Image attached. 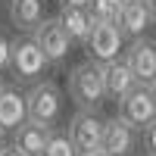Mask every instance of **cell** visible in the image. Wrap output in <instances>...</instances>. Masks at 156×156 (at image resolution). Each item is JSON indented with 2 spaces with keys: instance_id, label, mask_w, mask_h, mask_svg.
Instances as JSON below:
<instances>
[{
  "instance_id": "cell-1",
  "label": "cell",
  "mask_w": 156,
  "mask_h": 156,
  "mask_svg": "<svg viewBox=\"0 0 156 156\" xmlns=\"http://www.w3.org/2000/svg\"><path fill=\"white\" fill-rule=\"evenodd\" d=\"M69 97L78 109L97 112L106 103V84H103V66L94 59H84L69 72Z\"/></svg>"
},
{
  "instance_id": "cell-2",
  "label": "cell",
  "mask_w": 156,
  "mask_h": 156,
  "mask_svg": "<svg viewBox=\"0 0 156 156\" xmlns=\"http://www.w3.org/2000/svg\"><path fill=\"white\" fill-rule=\"evenodd\" d=\"M25 112H28V122L44 125V128H56L59 115H62V90L56 81H37L28 87L25 94Z\"/></svg>"
},
{
  "instance_id": "cell-3",
  "label": "cell",
  "mask_w": 156,
  "mask_h": 156,
  "mask_svg": "<svg viewBox=\"0 0 156 156\" xmlns=\"http://www.w3.org/2000/svg\"><path fill=\"white\" fill-rule=\"evenodd\" d=\"M47 56L41 53V47H37L31 37H19V41H12V72H16L19 81H28V84H37L44 81V72H47Z\"/></svg>"
},
{
  "instance_id": "cell-4",
  "label": "cell",
  "mask_w": 156,
  "mask_h": 156,
  "mask_svg": "<svg viewBox=\"0 0 156 156\" xmlns=\"http://www.w3.org/2000/svg\"><path fill=\"white\" fill-rule=\"evenodd\" d=\"M103 122H106V119H100L97 112H87V109H78V112L72 115V122H69L66 131H69V140H72V147L78 150V156L100 150Z\"/></svg>"
},
{
  "instance_id": "cell-5",
  "label": "cell",
  "mask_w": 156,
  "mask_h": 156,
  "mask_svg": "<svg viewBox=\"0 0 156 156\" xmlns=\"http://www.w3.org/2000/svg\"><path fill=\"white\" fill-rule=\"evenodd\" d=\"M84 47H87V59L106 66V62L122 59L125 37L119 31V25H94V28H90V37L84 41Z\"/></svg>"
},
{
  "instance_id": "cell-6",
  "label": "cell",
  "mask_w": 156,
  "mask_h": 156,
  "mask_svg": "<svg viewBox=\"0 0 156 156\" xmlns=\"http://www.w3.org/2000/svg\"><path fill=\"white\" fill-rule=\"evenodd\" d=\"M31 41L41 47V53L47 56L50 66H53V62H62V59L72 53V37L66 34V28H62L59 19H44L31 31Z\"/></svg>"
},
{
  "instance_id": "cell-7",
  "label": "cell",
  "mask_w": 156,
  "mask_h": 156,
  "mask_svg": "<svg viewBox=\"0 0 156 156\" xmlns=\"http://www.w3.org/2000/svg\"><path fill=\"white\" fill-rule=\"evenodd\" d=\"M125 66L131 69V75L137 78V84H153L156 81V41H150V37H137V41H131L125 47Z\"/></svg>"
},
{
  "instance_id": "cell-8",
  "label": "cell",
  "mask_w": 156,
  "mask_h": 156,
  "mask_svg": "<svg viewBox=\"0 0 156 156\" xmlns=\"http://www.w3.org/2000/svg\"><path fill=\"white\" fill-rule=\"evenodd\" d=\"M119 119H125L134 131H144V128L156 119V100H153L147 84H137L131 94L119 103Z\"/></svg>"
},
{
  "instance_id": "cell-9",
  "label": "cell",
  "mask_w": 156,
  "mask_h": 156,
  "mask_svg": "<svg viewBox=\"0 0 156 156\" xmlns=\"http://www.w3.org/2000/svg\"><path fill=\"white\" fill-rule=\"evenodd\" d=\"M137 147V131L125 119L112 115L103 122V140H100V153L106 156H131Z\"/></svg>"
},
{
  "instance_id": "cell-10",
  "label": "cell",
  "mask_w": 156,
  "mask_h": 156,
  "mask_svg": "<svg viewBox=\"0 0 156 156\" xmlns=\"http://www.w3.org/2000/svg\"><path fill=\"white\" fill-rule=\"evenodd\" d=\"M25 122H28L25 94H19V87L12 84H0V131H16Z\"/></svg>"
},
{
  "instance_id": "cell-11",
  "label": "cell",
  "mask_w": 156,
  "mask_h": 156,
  "mask_svg": "<svg viewBox=\"0 0 156 156\" xmlns=\"http://www.w3.org/2000/svg\"><path fill=\"white\" fill-rule=\"evenodd\" d=\"M103 84H106V100L122 103L137 87V78L125 66V59H115V62H106V66H103Z\"/></svg>"
},
{
  "instance_id": "cell-12",
  "label": "cell",
  "mask_w": 156,
  "mask_h": 156,
  "mask_svg": "<svg viewBox=\"0 0 156 156\" xmlns=\"http://www.w3.org/2000/svg\"><path fill=\"white\" fill-rule=\"evenodd\" d=\"M119 31L122 37H131V41H137V37H144L147 28L153 25L150 19V9L144 0H125V9H122V16H119Z\"/></svg>"
},
{
  "instance_id": "cell-13",
  "label": "cell",
  "mask_w": 156,
  "mask_h": 156,
  "mask_svg": "<svg viewBox=\"0 0 156 156\" xmlns=\"http://www.w3.org/2000/svg\"><path fill=\"white\" fill-rule=\"evenodd\" d=\"M47 137H50V128L25 122V125H19L16 131H12V147H16L22 156H44Z\"/></svg>"
},
{
  "instance_id": "cell-14",
  "label": "cell",
  "mask_w": 156,
  "mask_h": 156,
  "mask_svg": "<svg viewBox=\"0 0 156 156\" xmlns=\"http://www.w3.org/2000/svg\"><path fill=\"white\" fill-rule=\"evenodd\" d=\"M9 22L19 31H34L44 22V0H9Z\"/></svg>"
},
{
  "instance_id": "cell-15",
  "label": "cell",
  "mask_w": 156,
  "mask_h": 156,
  "mask_svg": "<svg viewBox=\"0 0 156 156\" xmlns=\"http://www.w3.org/2000/svg\"><path fill=\"white\" fill-rule=\"evenodd\" d=\"M56 19L62 22V28H66V34L72 37V41H81V44H84L87 37H90L94 22H90V16H87L84 6H62Z\"/></svg>"
},
{
  "instance_id": "cell-16",
  "label": "cell",
  "mask_w": 156,
  "mask_h": 156,
  "mask_svg": "<svg viewBox=\"0 0 156 156\" xmlns=\"http://www.w3.org/2000/svg\"><path fill=\"white\" fill-rule=\"evenodd\" d=\"M84 9L94 25H115L125 9V0H90Z\"/></svg>"
},
{
  "instance_id": "cell-17",
  "label": "cell",
  "mask_w": 156,
  "mask_h": 156,
  "mask_svg": "<svg viewBox=\"0 0 156 156\" xmlns=\"http://www.w3.org/2000/svg\"><path fill=\"white\" fill-rule=\"evenodd\" d=\"M44 156H78V150L72 147L66 128H50V137H47Z\"/></svg>"
},
{
  "instance_id": "cell-18",
  "label": "cell",
  "mask_w": 156,
  "mask_h": 156,
  "mask_svg": "<svg viewBox=\"0 0 156 156\" xmlns=\"http://www.w3.org/2000/svg\"><path fill=\"white\" fill-rule=\"evenodd\" d=\"M12 66V37L0 28V72H9Z\"/></svg>"
},
{
  "instance_id": "cell-19",
  "label": "cell",
  "mask_w": 156,
  "mask_h": 156,
  "mask_svg": "<svg viewBox=\"0 0 156 156\" xmlns=\"http://www.w3.org/2000/svg\"><path fill=\"white\" fill-rule=\"evenodd\" d=\"M140 140H144V150H147V156H156V119L140 131Z\"/></svg>"
},
{
  "instance_id": "cell-20",
  "label": "cell",
  "mask_w": 156,
  "mask_h": 156,
  "mask_svg": "<svg viewBox=\"0 0 156 156\" xmlns=\"http://www.w3.org/2000/svg\"><path fill=\"white\" fill-rule=\"evenodd\" d=\"M59 3H62V6H87L90 0H59Z\"/></svg>"
},
{
  "instance_id": "cell-21",
  "label": "cell",
  "mask_w": 156,
  "mask_h": 156,
  "mask_svg": "<svg viewBox=\"0 0 156 156\" xmlns=\"http://www.w3.org/2000/svg\"><path fill=\"white\" fill-rule=\"evenodd\" d=\"M144 3H147V9H150V19L156 22V0H144Z\"/></svg>"
},
{
  "instance_id": "cell-22",
  "label": "cell",
  "mask_w": 156,
  "mask_h": 156,
  "mask_svg": "<svg viewBox=\"0 0 156 156\" xmlns=\"http://www.w3.org/2000/svg\"><path fill=\"white\" fill-rule=\"evenodd\" d=\"M0 156H22V153H19L16 147H6V150H3V153H0Z\"/></svg>"
},
{
  "instance_id": "cell-23",
  "label": "cell",
  "mask_w": 156,
  "mask_h": 156,
  "mask_svg": "<svg viewBox=\"0 0 156 156\" xmlns=\"http://www.w3.org/2000/svg\"><path fill=\"white\" fill-rule=\"evenodd\" d=\"M6 150V131H0V153Z\"/></svg>"
},
{
  "instance_id": "cell-24",
  "label": "cell",
  "mask_w": 156,
  "mask_h": 156,
  "mask_svg": "<svg viewBox=\"0 0 156 156\" xmlns=\"http://www.w3.org/2000/svg\"><path fill=\"white\" fill-rule=\"evenodd\" d=\"M150 94H153V100H156V81H153V84H150Z\"/></svg>"
},
{
  "instance_id": "cell-25",
  "label": "cell",
  "mask_w": 156,
  "mask_h": 156,
  "mask_svg": "<svg viewBox=\"0 0 156 156\" xmlns=\"http://www.w3.org/2000/svg\"><path fill=\"white\" fill-rule=\"evenodd\" d=\"M84 156H106V153H100V150H97V153H84Z\"/></svg>"
}]
</instances>
